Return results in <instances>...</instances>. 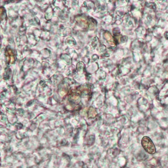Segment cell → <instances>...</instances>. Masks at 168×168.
<instances>
[{
  "instance_id": "cell-1",
  "label": "cell",
  "mask_w": 168,
  "mask_h": 168,
  "mask_svg": "<svg viewBox=\"0 0 168 168\" xmlns=\"http://www.w3.org/2000/svg\"><path fill=\"white\" fill-rule=\"evenodd\" d=\"M141 144L145 151L148 152V154H154L156 151L154 143H152L151 140L148 137H143L141 140Z\"/></svg>"
}]
</instances>
